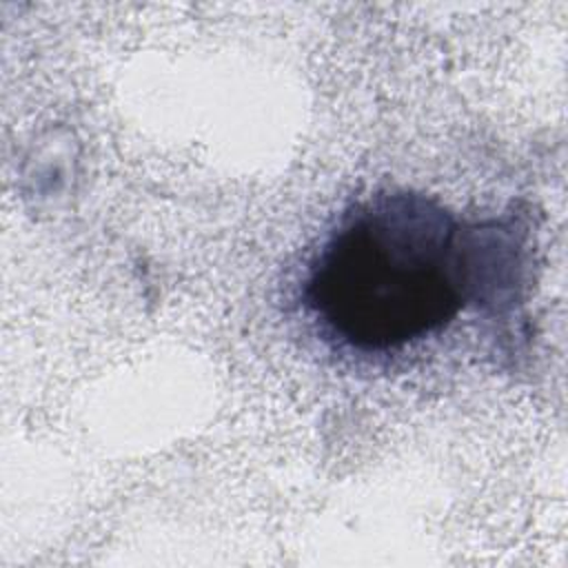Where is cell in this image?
Returning <instances> with one entry per match:
<instances>
[{"label": "cell", "instance_id": "cell-1", "mask_svg": "<svg viewBox=\"0 0 568 568\" xmlns=\"http://www.w3.org/2000/svg\"><path fill=\"white\" fill-rule=\"evenodd\" d=\"M495 231L459 222L424 193L377 191L342 213L311 257L302 306L342 348L402 351L513 284L519 260Z\"/></svg>", "mask_w": 568, "mask_h": 568}]
</instances>
